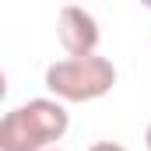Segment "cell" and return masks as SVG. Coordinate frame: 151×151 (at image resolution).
Returning <instances> with one entry per match:
<instances>
[{
  "instance_id": "obj_5",
  "label": "cell",
  "mask_w": 151,
  "mask_h": 151,
  "mask_svg": "<svg viewBox=\"0 0 151 151\" xmlns=\"http://www.w3.org/2000/svg\"><path fill=\"white\" fill-rule=\"evenodd\" d=\"M88 151H127L123 144H116V141H95Z\"/></svg>"
},
{
  "instance_id": "obj_4",
  "label": "cell",
  "mask_w": 151,
  "mask_h": 151,
  "mask_svg": "<svg viewBox=\"0 0 151 151\" xmlns=\"http://www.w3.org/2000/svg\"><path fill=\"white\" fill-rule=\"evenodd\" d=\"M0 151H46V144L32 134L21 109H11L0 119Z\"/></svg>"
},
{
  "instance_id": "obj_1",
  "label": "cell",
  "mask_w": 151,
  "mask_h": 151,
  "mask_svg": "<svg viewBox=\"0 0 151 151\" xmlns=\"http://www.w3.org/2000/svg\"><path fill=\"white\" fill-rule=\"evenodd\" d=\"M116 84V67L106 56H67L46 67V88L60 102H95Z\"/></svg>"
},
{
  "instance_id": "obj_3",
  "label": "cell",
  "mask_w": 151,
  "mask_h": 151,
  "mask_svg": "<svg viewBox=\"0 0 151 151\" xmlns=\"http://www.w3.org/2000/svg\"><path fill=\"white\" fill-rule=\"evenodd\" d=\"M18 109L25 113L32 134H35L46 148H49L53 141H60V137L67 134V127H70V116H67V109H63L56 99H32V102H25V106H18Z\"/></svg>"
},
{
  "instance_id": "obj_6",
  "label": "cell",
  "mask_w": 151,
  "mask_h": 151,
  "mask_svg": "<svg viewBox=\"0 0 151 151\" xmlns=\"http://www.w3.org/2000/svg\"><path fill=\"white\" fill-rule=\"evenodd\" d=\"M144 144H148V151H151V123H148V130H144Z\"/></svg>"
},
{
  "instance_id": "obj_2",
  "label": "cell",
  "mask_w": 151,
  "mask_h": 151,
  "mask_svg": "<svg viewBox=\"0 0 151 151\" xmlns=\"http://www.w3.org/2000/svg\"><path fill=\"white\" fill-rule=\"evenodd\" d=\"M56 39L60 46L67 49V56H95V46H99V21L84 11V7H74L67 4L56 18Z\"/></svg>"
}]
</instances>
